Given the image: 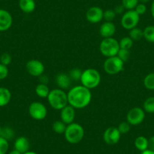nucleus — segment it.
Instances as JSON below:
<instances>
[{
	"instance_id": "obj_1",
	"label": "nucleus",
	"mask_w": 154,
	"mask_h": 154,
	"mask_svg": "<svg viewBox=\"0 0 154 154\" xmlns=\"http://www.w3.org/2000/svg\"><path fill=\"white\" fill-rule=\"evenodd\" d=\"M68 104L77 109H83L91 103L92 94L91 90L83 85L72 87L67 92Z\"/></svg>"
},
{
	"instance_id": "obj_2",
	"label": "nucleus",
	"mask_w": 154,
	"mask_h": 154,
	"mask_svg": "<svg viewBox=\"0 0 154 154\" xmlns=\"http://www.w3.org/2000/svg\"><path fill=\"white\" fill-rule=\"evenodd\" d=\"M47 99L51 107L56 110H60L68 105L67 93L60 88L51 90Z\"/></svg>"
},
{
	"instance_id": "obj_3",
	"label": "nucleus",
	"mask_w": 154,
	"mask_h": 154,
	"mask_svg": "<svg viewBox=\"0 0 154 154\" xmlns=\"http://www.w3.org/2000/svg\"><path fill=\"white\" fill-rule=\"evenodd\" d=\"M80 82L82 85L88 89L95 88L101 82V75L98 70L94 68H88L82 71Z\"/></svg>"
},
{
	"instance_id": "obj_4",
	"label": "nucleus",
	"mask_w": 154,
	"mask_h": 154,
	"mask_svg": "<svg viewBox=\"0 0 154 154\" xmlns=\"http://www.w3.org/2000/svg\"><path fill=\"white\" fill-rule=\"evenodd\" d=\"M63 134L68 143L75 144L82 141L85 136V130L80 124L72 122L66 125V128Z\"/></svg>"
},
{
	"instance_id": "obj_5",
	"label": "nucleus",
	"mask_w": 154,
	"mask_h": 154,
	"mask_svg": "<svg viewBox=\"0 0 154 154\" xmlns=\"http://www.w3.org/2000/svg\"><path fill=\"white\" fill-rule=\"evenodd\" d=\"M119 48L120 47H119V41L116 40L113 37L103 38L99 45L100 52L101 53L102 55L106 57L116 56Z\"/></svg>"
},
{
	"instance_id": "obj_6",
	"label": "nucleus",
	"mask_w": 154,
	"mask_h": 154,
	"mask_svg": "<svg viewBox=\"0 0 154 154\" xmlns=\"http://www.w3.org/2000/svg\"><path fill=\"white\" fill-rule=\"evenodd\" d=\"M124 63L117 56L106 57L103 63V69L109 75H116L123 70Z\"/></svg>"
},
{
	"instance_id": "obj_7",
	"label": "nucleus",
	"mask_w": 154,
	"mask_h": 154,
	"mask_svg": "<svg viewBox=\"0 0 154 154\" xmlns=\"http://www.w3.org/2000/svg\"><path fill=\"white\" fill-rule=\"evenodd\" d=\"M28 112L32 119L36 121H41L45 119L47 116L48 109L41 102L34 101L29 104Z\"/></svg>"
},
{
	"instance_id": "obj_8",
	"label": "nucleus",
	"mask_w": 154,
	"mask_h": 154,
	"mask_svg": "<svg viewBox=\"0 0 154 154\" xmlns=\"http://www.w3.org/2000/svg\"><path fill=\"white\" fill-rule=\"evenodd\" d=\"M140 22V15L134 10H128L125 11L121 18V25L127 30L137 27Z\"/></svg>"
},
{
	"instance_id": "obj_9",
	"label": "nucleus",
	"mask_w": 154,
	"mask_h": 154,
	"mask_svg": "<svg viewBox=\"0 0 154 154\" xmlns=\"http://www.w3.org/2000/svg\"><path fill=\"white\" fill-rule=\"evenodd\" d=\"M146 112L143 110V108L134 106L128 110L126 115L127 122L131 125V126H136L141 124L145 119Z\"/></svg>"
},
{
	"instance_id": "obj_10",
	"label": "nucleus",
	"mask_w": 154,
	"mask_h": 154,
	"mask_svg": "<svg viewBox=\"0 0 154 154\" xmlns=\"http://www.w3.org/2000/svg\"><path fill=\"white\" fill-rule=\"evenodd\" d=\"M26 69L29 75L38 78L40 75L44 74L45 65L40 60L31 59L26 63Z\"/></svg>"
},
{
	"instance_id": "obj_11",
	"label": "nucleus",
	"mask_w": 154,
	"mask_h": 154,
	"mask_svg": "<svg viewBox=\"0 0 154 154\" xmlns=\"http://www.w3.org/2000/svg\"><path fill=\"white\" fill-rule=\"evenodd\" d=\"M103 138L106 144H116L121 138V133L117 127H109L103 132Z\"/></svg>"
},
{
	"instance_id": "obj_12",
	"label": "nucleus",
	"mask_w": 154,
	"mask_h": 154,
	"mask_svg": "<svg viewBox=\"0 0 154 154\" xmlns=\"http://www.w3.org/2000/svg\"><path fill=\"white\" fill-rule=\"evenodd\" d=\"M86 20L91 23H98L103 19V11L98 6H92L85 13Z\"/></svg>"
},
{
	"instance_id": "obj_13",
	"label": "nucleus",
	"mask_w": 154,
	"mask_h": 154,
	"mask_svg": "<svg viewBox=\"0 0 154 154\" xmlns=\"http://www.w3.org/2000/svg\"><path fill=\"white\" fill-rule=\"evenodd\" d=\"M13 17L7 10L0 8V32H5L11 27Z\"/></svg>"
},
{
	"instance_id": "obj_14",
	"label": "nucleus",
	"mask_w": 154,
	"mask_h": 154,
	"mask_svg": "<svg viewBox=\"0 0 154 154\" xmlns=\"http://www.w3.org/2000/svg\"><path fill=\"white\" fill-rule=\"evenodd\" d=\"M75 117V109L70 105H66L65 107L60 109V120L66 125L74 122Z\"/></svg>"
},
{
	"instance_id": "obj_15",
	"label": "nucleus",
	"mask_w": 154,
	"mask_h": 154,
	"mask_svg": "<svg viewBox=\"0 0 154 154\" xmlns=\"http://www.w3.org/2000/svg\"><path fill=\"white\" fill-rule=\"evenodd\" d=\"M116 30V27L113 22L105 21L104 23L100 25V29H99V33H100V36L103 37V38H110V37L113 36Z\"/></svg>"
},
{
	"instance_id": "obj_16",
	"label": "nucleus",
	"mask_w": 154,
	"mask_h": 154,
	"mask_svg": "<svg viewBox=\"0 0 154 154\" xmlns=\"http://www.w3.org/2000/svg\"><path fill=\"white\" fill-rule=\"evenodd\" d=\"M14 149L18 150L22 154H23L29 151L30 143H29L27 137H24V136H20V137H17L14 140Z\"/></svg>"
},
{
	"instance_id": "obj_17",
	"label": "nucleus",
	"mask_w": 154,
	"mask_h": 154,
	"mask_svg": "<svg viewBox=\"0 0 154 154\" xmlns=\"http://www.w3.org/2000/svg\"><path fill=\"white\" fill-rule=\"evenodd\" d=\"M55 82L58 88L60 89H68L70 87L72 79H70L69 74L64 73V72H60L56 75Z\"/></svg>"
},
{
	"instance_id": "obj_18",
	"label": "nucleus",
	"mask_w": 154,
	"mask_h": 154,
	"mask_svg": "<svg viewBox=\"0 0 154 154\" xmlns=\"http://www.w3.org/2000/svg\"><path fill=\"white\" fill-rule=\"evenodd\" d=\"M19 8L23 12L26 14H30L35 9V0H19Z\"/></svg>"
},
{
	"instance_id": "obj_19",
	"label": "nucleus",
	"mask_w": 154,
	"mask_h": 154,
	"mask_svg": "<svg viewBox=\"0 0 154 154\" xmlns=\"http://www.w3.org/2000/svg\"><path fill=\"white\" fill-rule=\"evenodd\" d=\"M11 100V93L10 90L5 87H0V107L8 105Z\"/></svg>"
},
{
	"instance_id": "obj_20",
	"label": "nucleus",
	"mask_w": 154,
	"mask_h": 154,
	"mask_svg": "<svg viewBox=\"0 0 154 154\" xmlns=\"http://www.w3.org/2000/svg\"><path fill=\"white\" fill-rule=\"evenodd\" d=\"M134 146L140 152L148 149V139L144 136H138L134 140Z\"/></svg>"
},
{
	"instance_id": "obj_21",
	"label": "nucleus",
	"mask_w": 154,
	"mask_h": 154,
	"mask_svg": "<svg viewBox=\"0 0 154 154\" xmlns=\"http://www.w3.org/2000/svg\"><path fill=\"white\" fill-rule=\"evenodd\" d=\"M35 92L38 97L41 98H47L49 94L50 90L47 85L42 83H39L36 85L35 88Z\"/></svg>"
},
{
	"instance_id": "obj_22",
	"label": "nucleus",
	"mask_w": 154,
	"mask_h": 154,
	"mask_svg": "<svg viewBox=\"0 0 154 154\" xmlns=\"http://www.w3.org/2000/svg\"><path fill=\"white\" fill-rule=\"evenodd\" d=\"M143 38L150 43H154V26L149 25L143 29Z\"/></svg>"
},
{
	"instance_id": "obj_23",
	"label": "nucleus",
	"mask_w": 154,
	"mask_h": 154,
	"mask_svg": "<svg viewBox=\"0 0 154 154\" xmlns=\"http://www.w3.org/2000/svg\"><path fill=\"white\" fill-rule=\"evenodd\" d=\"M143 85L149 91H154V72L147 74L143 79Z\"/></svg>"
},
{
	"instance_id": "obj_24",
	"label": "nucleus",
	"mask_w": 154,
	"mask_h": 154,
	"mask_svg": "<svg viewBox=\"0 0 154 154\" xmlns=\"http://www.w3.org/2000/svg\"><path fill=\"white\" fill-rule=\"evenodd\" d=\"M0 136L5 138L8 141H9V140H12L14 137L15 132H14V130L12 128H11V127H4V128H2Z\"/></svg>"
},
{
	"instance_id": "obj_25",
	"label": "nucleus",
	"mask_w": 154,
	"mask_h": 154,
	"mask_svg": "<svg viewBox=\"0 0 154 154\" xmlns=\"http://www.w3.org/2000/svg\"><path fill=\"white\" fill-rule=\"evenodd\" d=\"M129 37L133 41H139L143 38V31L139 27H134L129 30Z\"/></svg>"
},
{
	"instance_id": "obj_26",
	"label": "nucleus",
	"mask_w": 154,
	"mask_h": 154,
	"mask_svg": "<svg viewBox=\"0 0 154 154\" xmlns=\"http://www.w3.org/2000/svg\"><path fill=\"white\" fill-rule=\"evenodd\" d=\"M66 124L61 120H57L53 122L52 124V130L56 133V134H64L65 130L66 128Z\"/></svg>"
},
{
	"instance_id": "obj_27",
	"label": "nucleus",
	"mask_w": 154,
	"mask_h": 154,
	"mask_svg": "<svg viewBox=\"0 0 154 154\" xmlns=\"http://www.w3.org/2000/svg\"><path fill=\"white\" fill-rule=\"evenodd\" d=\"M143 109L145 112L154 113V97H149L144 100L143 103Z\"/></svg>"
},
{
	"instance_id": "obj_28",
	"label": "nucleus",
	"mask_w": 154,
	"mask_h": 154,
	"mask_svg": "<svg viewBox=\"0 0 154 154\" xmlns=\"http://www.w3.org/2000/svg\"><path fill=\"white\" fill-rule=\"evenodd\" d=\"M119 47L120 48H123V49H128L130 50L133 46L134 44V41L130 38L129 36H125L120 39L119 42Z\"/></svg>"
},
{
	"instance_id": "obj_29",
	"label": "nucleus",
	"mask_w": 154,
	"mask_h": 154,
	"mask_svg": "<svg viewBox=\"0 0 154 154\" xmlns=\"http://www.w3.org/2000/svg\"><path fill=\"white\" fill-rule=\"evenodd\" d=\"M69 75L70 79L74 81H80L81 76L82 74V70L79 68H73L69 72Z\"/></svg>"
},
{
	"instance_id": "obj_30",
	"label": "nucleus",
	"mask_w": 154,
	"mask_h": 154,
	"mask_svg": "<svg viewBox=\"0 0 154 154\" xmlns=\"http://www.w3.org/2000/svg\"><path fill=\"white\" fill-rule=\"evenodd\" d=\"M117 57H119L124 63L128 61L131 57V51L128 49H123V48H119V51L117 53Z\"/></svg>"
},
{
	"instance_id": "obj_31",
	"label": "nucleus",
	"mask_w": 154,
	"mask_h": 154,
	"mask_svg": "<svg viewBox=\"0 0 154 154\" xmlns=\"http://www.w3.org/2000/svg\"><path fill=\"white\" fill-rule=\"evenodd\" d=\"M138 3V0H122V5L127 11L134 10Z\"/></svg>"
},
{
	"instance_id": "obj_32",
	"label": "nucleus",
	"mask_w": 154,
	"mask_h": 154,
	"mask_svg": "<svg viewBox=\"0 0 154 154\" xmlns=\"http://www.w3.org/2000/svg\"><path fill=\"white\" fill-rule=\"evenodd\" d=\"M116 17L113 9H106L103 11V20L107 22H112Z\"/></svg>"
},
{
	"instance_id": "obj_33",
	"label": "nucleus",
	"mask_w": 154,
	"mask_h": 154,
	"mask_svg": "<svg viewBox=\"0 0 154 154\" xmlns=\"http://www.w3.org/2000/svg\"><path fill=\"white\" fill-rule=\"evenodd\" d=\"M131 125L127 121H124V122H120L117 128L119 132L121 133V134H125L129 132L130 130H131Z\"/></svg>"
},
{
	"instance_id": "obj_34",
	"label": "nucleus",
	"mask_w": 154,
	"mask_h": 154,
	"mask_svg": "<svg viewBox=\"0 0 154 154\" xmlns=\"http://www.w3.org/2000/svg\"><path fill=\"white\" fill-rule=\"evenodd\" d=\"M12 61V57L8 52H4L0 55V63L8 66Z\"/></svg>"
},
{
	"instance_id": "obj_35",
	"label": "nucleus",
	"mask_w": 154,
	"mask_h": 154,
	"mask_svg": "<svg viewBox=\"0 0 154 154\" xmlns=\"http://www.w3.org/2000/svg\"><path fill=\"white\" fill-rule=\"evenodd\" d=\"M9 148V143L7 140L0 136V154H6Z\"/></svg>"
},
{
	"instance_id": "obj_36",
	"label": "nucleus",
	"mask_w": 154,
	"mask_h": 154,
	"mask_svg": "<svg viewBox=\"0 0 154 154\" xmlns=\"http://www.w3.org/2000/svg\"><path fill=\"white\" fill-rule=\"evenodd\" d=\"M8 75V68L0 63V80L6 79Z\"/></svg>"
},
{
	"instance_id": "obj_37",
	"label": "nucleus",
	"mask_w": 154,
	"mask_h": 154,
	"mask_svg": "<svg viewBox=\"0 0 154 154\" xmlns=\"http://www.w3.org/2000/svg\"><path fill=\"white\" fill-rule=\"evenodd\" d=\"M134 10L139 14V15L140 16V15H143V14H144L146 12L147 8H146V4L140 3V2H139Z\"/></svg>"
},
{
	"instance_id": "obj_38",
	"label": "nucleus",
	"mask_w": 154,
	"mask_h": 154,
	"mask_svg": "<svg viewBox=\"0 0 154 154\" xmlns=\"http://www.w3.org/2000/svg\"><path fill=\"white\" fill-rule=\"evenodd\" d=\"M113 10L114 11H115L116 14V15H117V14H123L124 13H125V8H124V6L122 4H120V5H116V6L114 8Z\"/></svg>"
},
{
	"instance_id": "obj_39",
	"label": "nucleus",
	"mask_w": 154,
	"mask_h": 154,
	"mask_svg": "<svg viewBox=\"0 0 154 154\" xmlns=\"http://www.w3.org/2000/svg\"><path fill=\"white\" fill-rule=\"evenodd\" d=\"M38 79H39V82H40V83L45 84V85H47V84L48 83V82H49V79H48V77L47 76V75H45L44 74H42V75H40V76L38 77Z\"/></svg>"
},
{
	"instance_id": "obj_40",
	"label": "nucleus",
	"mask_w": 154,
	"mask_h": 154,
	"mask_svg": "<svg viewBox=\"0 0 154 154\" xmlns=\"http://www.w3.org/2000/svg\"><path fill=\"white\" fill-rule=\"evenodd\" d=\"M148 149L154 151V135L148 139Z\"/></svg>"
},
{
	"instance_id": "obj_41",
	"label": "nucleus",
	"mask_w": 154,
	"mask_h": 154,
	"mask_svg": "<svg viewBox=\"0 0 154 154\" xmlns=\"http://www.w3.org/2000/svg\"><path fill=\"white\" fill-rule=\"evenodd\" d=\"M150 13H151V16H152V18L154 19V0H152V2L150 5Z\"/></svg>"
},
{
	"instance_id": "obj_42",
	"label": "nucleus",
	"mask_w": 154,
	"mask_h": 154,
	"mask_svg": "<svg viewBox=\"0 0 154 154\" xmlns=\"http://www.w3.org/2000/svg\"><path fill=\"white\" fill-rule=\"evenodd\" d=\"M140 154H154V151L147 149L146 150L143 151V152H140Z\"/></svg>"
},
{
	"instance_id": "obj_43",
	"label": "nucleus",
	"mask_w": 154,
	"mask_h": 154,
	"mask_svg": "<svg viewBox=\"0 0 154 154\" xmlns=\"http://www.w3.org/2000/svg\"><path fill=\"white\" fill-rule=\"evenodd\" d=\"M8 154H22V153L21 152H19L18 150H17V149H12V150L10 151V152H8Z\"/></svg>"
},
{
	"instance_id": "obj_44",
	"label": "nucleus",
	"mask_w": 154,
	"mask_h": 154,
	"mask_svg": "<svg viewBox=\"0 0 154 154\" xmlns=\"http://www.w3.org/2000/svg\"><path fill=\"white\" fill-rule=\"evenodd\" d=\"M138 1L140 3H143V4H146L149 2V0H138Z\"/></svg>"
},
{
	"instance_id": "obj_45",
	"label": "nucleus",
	"mask_w": 154,
	"mask_h": 154,
	"mask_svg": "<svg viewBox=\"0 0 154 154\" xmlns=\"http://www.w3.org/2000/svg\"><path fill=\"white\" fill-rule=\"evenodd\" d=\"M23 154H38V153L35 152H33V151H28V152H25V153H23Z\"/></svg>"
},
{
	"instance_id": "obj_46",
	"label": "nucleus",
	"mask_w": 154,
	"mask_h": 154,
	"mask_svg": "<svg viewBox=\"0 0 154 154\" xmlns=\"http://www.w3.org/2000/svg\"><path fill=\"white\" fill-rule=\"evenodd\" d=\"M2 127H1V125H0V134H1V131H2Z\"/></svg>"
}]
</instances>
